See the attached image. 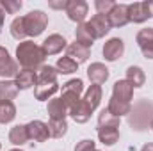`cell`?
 <instances>
[{"label":"cell","instance_id":"37","mask_svg":"<svg viewBox=\"0 0 153 151\" xmlns=\"http://www.w3.org/2000/svg\"><path fill=\"white\" fill-rule=\"evenodd\" d=\"M48 5H50L52 9H64V11H66L68 0H61V2H53V0H50V2H48Z\"/></svg>","mask_w":153,"mask_h":151},{"label":"cell","instance_id":"18","mask_svg":"<svg viewBox=\"0 0 153 151\" xmlns=\"http://www.w3.org/2000/svg\"><path fill=\"white\" fill-rule=\"evenodd\" d=\"M66 53H68L70 59L75 61L76 64H80V62H85V61L89 59L91 48H85V46H82V44H78V43H71V44H68Z\"/></svg>","mask_w":153,"mask_h":151},{"label":"cell","instance_id":"23","mask_svg":"<svg viewBox=\"0 0 153 151\" xmlns=\"http://www.w3.org/2000/svg\"><path fill=\"white\" fill-rule=\"evenodd\" d=\"M18 94L14 80H0V101H13Z\"/></svg>","mask_w":153,"mask_h":151},{"label":"cell","instance_id":"40","mask_svg":"<svg viewBox=\"0 0 153 151\" xmlns=\"http://www.w3.org/2000/svg\"><path fill=\"white\" fill-rule=\"evenodd\" d=\"M141 151H153V142H148V144H144Z\"/></svg>","mask_w":153,"mask_h":151},{"label":"cell","instance_id":"17","mask_svg":"<svg viewBox=\"0 0 153 151\" xmlns=\"http://www.w3.org/2000/svg\"><path fill=\"white\" fill-rule=\"evenodd\" d=\"M100 101H102V87L93 84V85L85 91V94H84V98H82V103H84L91 112H94L96 107L100 105Z\"/></svg>","mask_w":153,"mask_h":151},{"label":"cell","instance_id":"10","mask_svg":"<svg viewBox=\"0 0 153 151\" xmlns=\"http://www.w3.org/2000/svg\"><path fill=\"white\" fill-rule=\"evenodd\" d=\"M27 133H29V141H34V142H45L50 137L48 124L43 123V121H39V119L30 121L27 124Z\"/></svg>","mask_w":153,"mask_h":151},{"label":"cell","instance_id":"3","mask_svg":"<svg viewBox=\"0 0 153 151\" xmlns=\"http://www.w3.org/2000/svg\"><path fill=\"white\" fill-rule=\"evenodd\" d=\"M23 25H25V32L30 38H38L45 32L46 25H48V14H45L43 11H30L29 14L23 16Z\"/></svg>","mask_w":153,"mask_h":151},{"label":"cell","instance_id":"38","mask_svg":"<svg viewBox=\"0 0 153 151\" xmlns=\"http://www.w3.org/2000/svg\"><path fill=\"white\" fill-rule=\"evenodd\" d=\"M4 21H5V11H4L2 5H0V32H2V29H4Z\"/></svg>","mask_w":153,"mask_h":151},{"label":"cell","instance_id":"30","mask_svg":"<svg viewBox=\"0 0 153 151\" xmlns=\"http://www.w3.org/2000/svg\"><path fill=\"white\" fill-rule=\"evenodd\" d=\"M57 76H59V73H57L55 66L43 64L38 71V82H57Z\"/></svg>","mask_w":153,"mask_h":151},{"label":"cell","instance_id":"8","mask_svg":"<svg viewBox=\"0 0 153 151\" xmlns=\"http://www.w3.org/2000/svg\"><path fill=\"white\" fill-rule=\"evenodd\" d=\"M87 25H89L91 32L94 34V38H96V39L105 38V36L109 34V30L112 29V27H111V23H109L107 14H98V13H96L89 21H87Z\"/></svg>","mask_w":153,"mask_h":151},{"label":"cell","instance_id":"31","mask_svg":"<svg viewBox=\"0 0 153 151\" xmlns=\"http://www.w3.org/2000/svg\"><path fill=\"white\" fill-rule=\"evenodd\" d=\"M61 100L64 101V105H66V109H68V112L71 114L75 110L76 107L80 105V94H75V93H70V91H62V96H61Z\"/></svg>","mask_w":153,"mask_h":151},{"label":"cell","instance_id":"11","mask_svg":"<svg viewBox=\"0 0 153 151\" xmlns=\"http://www.w3.org/2000/svg\"><path fill=\"white\" fill-rule=\"evenodd\" d=\"M112 98L117 101H123V103H130L134 98V85L126 78L117 80L112 87Z\"/></svg>","mask_w":153,"mask_h":151},{"label":"cell","instance_id":"15","mask_svg":"<svg viewBox=\"0 0 153 151\" xmlns=\"http://www.w3.org/2000/svg\"><path fill=\"white\" fill-rule=\"evenodd\" d=\"M57 91H59V84L57 82H38L36 87H34V98L39 100V101H46Z\"/></svg>","mask_w":153,"mask_h":151},{"label":"cell","instance_id":"24","mask_svg":"<svg viewBox=\"0 0 153 151\" xmlns=\"http://www.w3.org/2000/svg\"><path fill=\"white\" fill-rule=\"evenodd\" d=\"M48 132L52 139H61L68 132V123L66 119H50L48 121Z\"/></svg>","mask_w":153,"mask_h":151},{"label":"cell","instance_id":"36","mask_svg":"<svg viewBox=\"0 0 153 151\" xmlns=\"http://www.w3.org/2000/svg\"><path fill=\"white\" fill-rule=\"evenodd\" d=\"M94 150H96V144L91 139H84V141L76 142L75 146V151H94Z\"/></svg>","mask_w":153,"mask_h":151},{"label":"cell","instance_id":"12","mask_svg":"<svg viewBox=\"0 0 153 151\" xmlns=\"http://www.w3.org/2000/svg\"><path fill=\"white\" fill-rule=\"evenodd\" d=\"M135 41L146 59H153V29H141L135 36Z\"/></svg>","mask_w":153,"mask_h":151},{"label":"cell","instance_id":"35","mask_svg":"<svg viewBox=\"0 0 153 151\" xmlns=\"http://www.w3.org/2000/svg\"><path fill=\"white\" fill-rule=\"evenodd\" d=\"M114 5H116L114 0H96L94 2V7H96V13L98 14H109Z\"/></svg>","mask_w":153,"mask_h":151},{"label":"cell","instance_id":"6","mask_svg":"<svg viewBox=\"0 0 153 151\" xmlns=\"http://www.w3.org/2000/svg\"><path fill=\"white\" fill-rule=\"evenodd\" d=\"M111 27H125L126 23H130V14H128V4H116L112 11L107 14Z\"/></svg>","mask_w":153,"mask_h":151},{"label":"cell","instance_id":"22","mask_svg":"<svg viewBox=\"0 0 153 151\" xmlns=\"http://www.w3.org/2000/svg\"><path fill=\"white\" fill-rule=\"evenodd\" d=\"M29 141V133H27V124H16L9 130V142L14 146H23Z\"/></svg>","mask_w":153,"mask_h":151},{"label":"cell","instance_id":"19","mask_svg":"<svg viewBox=\"0 0 153 151\" xmlns=\"http://www.w3.org/2000/svg\"><path fill=\"white\" fill-rule=\"evenodd\" d=\"M94 34L91 32V29H89V25L87 23H80L78 27H76L75 30V43L78 44H82V46H85V48H91L93 46V43H94Z\"/></svg>","mask_w":153,"mask_h":151},{"label":"cell","instance_id":"34","mask_svg":"<svg viewBox=\"0 0 153 151\" xmlns=\"http://www.w3.org/2000/svg\"><path fill=\"white\" fill-rule=\"evenodd\" d=\"M0 5L5 11V14H16L22 9V2H18V0H2Z\"/></svg>","mask_w":153,"mask_h":151},{"label":"cell","instance_id":"16","mask_svg":"<svg viewBox=\"0 0 153 151\" xmlns=\"http://www.w3.org/2000/svg\"><path fill=\"white\" fill-rule=\"evenodd\" d=\"M128 14H130V21H132V23H144V21L150 18L146 2L130 4V5H128Z\"/></svg>","mask_w":153,"mask_h":151},{"label":"cell","instance_id":"13","mask_svg":"<svg viewBox=\"0 0 153 151\" xmlns=\"http://www.w3.org/2000/svg\"><path fill=\"white\" fill-rule=\"evenodd\" d=\"M14 84H16L18 91H27V89L34 87L38 84V71H30V70L18 71V75L14 76Z\"/></svg>","mask_w":153,"mask_h":151},{"label":"cell","instance_id":"43","mask_svg":"<svg viewBox=\"0 0 153 151\" xmlns=\"http://www.w3.org/2000/svg\"><path fill=\"white\" fill-rule=\"evenodd\" d=\"M0 148H2V144H0Z\"/></svg>","mask_w":153,"mask_h":151},{"label":"cell","instance_id":"9","mask_svg":"<svg viewBox=\"0 0 153 151\" xmlns=\"http://www.w3.org/2000/svg\"><path fill=\"white\" fill-rule=\"evenodd\" d=\"M66 43H68V41L62 38L61 34H52V36H48V38L43 41L41 48H43V52H45L46 57H48V55H57V53H61L64 48H68Z\"/></svg>","mask_w":153,"mask_h":151},{"label":"cell","instance_id":"20","mask_svg":"<svg viewBox=\"0 0 153 151\" xmlns=\"http://www.w3.org/2000/svg\"><path fill=\"white\" fill-rule=\"evenodd\" d=\"M46 112L50 115V119H66L68 115V109L64 105V101L61 98H53L48 101V107H46Z\"/></svg>","mask_w":153,"mask_h":151},{"label":"cell","instance_id":"25","mask_svg":"<svg viewBox=\"0 0 153 151\" xmlns=\"http://www.w3.org/2000/svg\"><path fill=\"white\" fill-rule=\"evenodd\" d=\"M55 70L59 75H71L78 70V64H76L73 59H70L68 55L66 57H59L57 59V64H55Z\"/></svg>","mask_w":153,"mask_h":151},{"label":"cell","instance_id":"33","mask_svg":"<svg viewBox=\"0 0 153 151\" xmlns=\"http://www.w3.org/2000/svg\"><path fill=\"white\" fill-rule=\"evenodd\" d=\"M62 91H70V93H75V94H82V91H84V82H82L80 78L68 80V82L62 85Z\"/></svg>","mask_w":153,"mask_h":151},{"label":"cell","instance_id":"26","mask_svg":"<svg viewBox=\"0 0 153 151\" xmlns=\"http://www.w3.org/2000/svg\"><path fill=\"white\" fill-rule=\"evenodd\" d=\"M126 80L134 85V89L135 87H143L144 82H146V75H144V71L139 66H130L126 70Z\"/></svg>","mask_w":153,"mask_h":151},{"label":"cell","instance_id":"41","mask_svg":"<svg viewBox=\"0 0 153 151\" xmlns=\"http://www.w3.org/2000/svg\"><path fill=\"white\" fill-rule=\"evenodd\" d=\"M11 151H23V150H20V148H14V150H11Z\"/></svg>","mask_w":153,"mask_h":151},{"label":"cell","instance_id":"32","mask_svg":"<svg viewBox=\"0 0 153 151\" xmlns=\"http://www.w3.org/2000/svg\"><path fill=\"white\" fill-rule=\"evenodd\" d=\"M11 36L14 39H23L27 38V32H25V25H23V16L20 18H14L13 23H11Z\"/></svg>","mask_w":153,"mask_h":151},{"label":"cell","instance_id":"29","mask_svg":"<svg viewBox=\"0 0 153 151\" xmlns=\"http://www.w3.org/2000/svg\"><path fill=\"white\" fill-rule=\"evenodd\" d=\"M121 117H116L109 112L107 109H103L98 115V126H111V128H119Z\"/></svg>","mask_w":153,"mask_h":151},{"label":"cell","instance_id":"28","mask_svg":"<svg viewBox=\"0 0 153 151\" xmlns=\"http://www.w3.org/2000/svg\"><path fill=\"white\" fill-rule=\"evenodd\" d=\"M16 117V107L13 101H0V124H7Z\"/></svg>","mask_w":153,"mask_h":151},{"label":"cell","instance_id":"14","mask_svg":"<svg viewBox=\"0 0 153 151\" xmlns=\"http://www.w3.org/2000/svg\"><path fill=\"white\" fill-rule=\"evenodd\" d=\"M87 76H89V80H91L94 85H102V84H105L107 78H109V70H107V66L102 64V62H93V64L87 68Z\"/></svg>","mask_w":153,"mask_h":151},{"label":"cell","instance_id":"27","mask_svg":"<svg viewBox=\"0 0 153 151\" xmlns=\"http://www.w3.org/2000/svg\"><path fill=\"white\" fill-rule=\"evenodd\" d=\"M107 110L116 115V117H121V115H128L132 110V105L130 103H123V101H117L114 98L109 100V105H107Z\"/></svg>","mask_w":153,"mask_h":151},{"label":"cell","instance_id":"5","mask_svg":"<svg viewBox=\"0 0 153 151\" xmlns=\"http://www.w3.org/2000/svg\"><path fill=\"white\" fill-rule=\"evenodd\" d=\"M18 62L9 55V52L4 46H0V76L4 80H9L18 75Z\"/></svg>","mask_w":153,"mask_h":151},{"label":"cell","instance_id":"4","mask_svg":"<svg viewBox=\"0 0 153 151\" xmlns=\"http://www.w3.org/2000/svg\"><path fill=\"white\" fill-rule=\"evenodd\" d=\"M87 11H89V5L87 2L84 0H68V5H66V14L71 21L75 23H85V18H87Z\"/></svg>","mask_w":153,"mask_h":151},{"label":"cell","instance_id":"1","mask_svg":"<svg viewBox=\"0 0 153 151\" xmlns=\"http://www.w3.org/2000/svg\"><path fill=\"white\" fill-rule=\"evenodd\" d=\"M46 55L43 52V48L36 44L34 41H22L16 46V61L23 70H30V71H38L43 66Z\"/></svg>","mask_w":153,"mask_h":151},{"label":"cell","instance_id":"7","mask_svg":"<svg viewBox=\"0 0 153 151\" xmlns=\"http://www.w3.org/2000/svg\"><path fill=\"white\" fill-rule=\"evenodd\" d=\"M123 53H125V43H123V39L112 38V39H109V41H105V44H103V57H105V61L116 62L117 59L123 57Z\"/></svg>","mask_w":153,"mask_h":151},{"label":"cell","instance_id":"42","mask_svg":"<svg viewBox=\"0 0 153 151\" xmlns=\"http://www.w3.org/2000/svg\"><path fill=\"white\" fill-rule=\"evenodd\" d=\"M150 128H152V130H153V121H152V124H150Z\"/></svg>","mask_w":153,"mask_h":151},{"label":"cell","instance_id":"44","mask_svg":"<svg viewBox=\"0 0 153 151\" xmlns=\"http://www.w3.org/2000/svg\"><path fill=\"white\" fill-rule=\"evenodd\" d=\"M94 151H98V150H94Z\"/></svg>","mask_w":153,"mask_h":151},{"label":"cell","instance_id":"2","mask_svg":"<svg viewBox=\"0 0 153 151\" xmlns=\"http://www.w3.org/2000/svg\"><path fill=\"white\" fill-rule=\"evenodd\" d=\"M128 115H130V126L137 132H143L153 121V105L146 103V101H141L134 107V110H130Z\"/></svg>","mask_w":153,"mask_h":151},{"label":"cell","instance_id":"39","mask_svg":"<svg viewBox=\"0 0 153 151\" xmlns=\"http://www.w3.org/2000/svg\"><path fill=\"white\" fill-rule=\"evenodd\" d=\"M146 5H148V13H150V18H153V0H146Z\"/></svg>","mask_w":153,"mask_h":151},{"label":"cell","instance_id":"21","mask_svg":"<svg viewBox=\"0 0 153 151\" xmlns=\"http://www.w3.org/2000/svg\"><path fill=\"white\" fill-rule=\"evenodd\" d=\"M98 139L103 146H114L119 141V130L111 126H98Z\"/></svg>","mask_w":153,"mask_h":151}]
</instances>
